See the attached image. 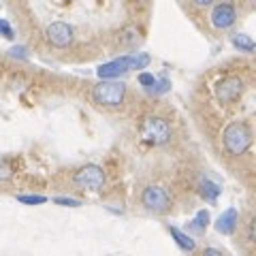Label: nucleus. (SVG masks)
Returning <instances> with one entry per match:
<instances>
[{"mask_svg":"<svg viewBox=\"0 0 256 256\" xmlns=\"http://www.w3.org/2000/svg\"><path fill=\"white\" fill-rule=\"evenodd\" d=\"M13 28H11V24L9 22H4V20H0V36H4V38H13Z\"/></svg>","mask_w":256,"mask_h":256,"instance_id":"a211bd4d","label":"nucleus"},{"mask_svg":"<svg viewBox=\"0 0 256 256\" xmlns=\"http://www.w3.org/2000/svg\"><path fill=\"white\" fill-rule=\"evenodd\" d=\"M207 224H210V212L207 210H201L196 214V218L190 222V228L196 230V233H203V230L207 228Z\"/></svg>","mask_w":256,"mask_h":256,"instance_id":"4468645a","label":"nucleus"},{"mask_svg":"<svg viewBox=\"0 0 256 256\" xmlns=\"http://www.w3.org/2000/svg\"><path fill=\"white\" fill-rule=\"evenodd\" d=\"M18 201L24 203V205H43L47 198L41 196V194H20V196H18Z\"/></svg>","mask_w":256,"mask_h":256,"instance_id":"2eb2a0df","label":"nucleus"},{"mask_svg":"<svg viewBox=\"0 0 256 256\" xmlns=\"http://www.w3.org/2000/svg\"><path fill=\"white\" fill-rule=\"evenodd\" d=\"M141 203L146 210L154 212V214H166L171 207V196L166 194L164 188L160 186H148L146 190H143L141 194Z\"/></svg>","mask_w":256,"mask_h":256,"instance_id":"39448f33","label":"nucleus"},{"mask_svg":"<svg viewBox=\"0 0 256 256\" xmlns=\"http://www.w3.org/2000/svg\"><path fill=\"white\" fill-rule=\"evenodd\" d=\"M130 68H134V56H122V58H116V60L98 66L96 75L100 79H118L124 73H128Z\"/></svg>","mask_w":256,"mask_h":256,"instance_id":"0eeeda50","label":"nucleus"},{"mask_svg":"<svg viewBox=\"0 0 256 256\" xmlns=\"http://www.w3.org/2000/svg\"><path fill=\"white\" fill-rule=\"evenodd\" d=\"M73 36H75L73 28L64 22H54L47 26V41L54 47H68L73 43Z\"/></svg>","mask_w":256,"mask_h":256,"instance_id":"6e6552de","label":"nucleus"},{"mask_svg":"<svg viewBox=\"0 0 256 256\" xmlns=\"http://www.w3.org/2000/svg\"><path fill=\"white\" fill-rule=\"evenodd\" d=\"M11 54H13V56H22V58H26V50H13Z\"/></svg>","mask_w":256,"mask_h":256,"instance_id":"393cba45","label":"nucleus"},{"mask_svg":"<svg viewBox=\"0 0 256 256\" xmlns=\"http://www.w3.org/2000/svg\"><path fill=\"white\" fill-rule=\"evenodd\" d=\"M230 43L235 45V50L246 52V54H254L256 52V41H252L248 34H233Z\"/></svg>","mask_w":256,"mask_h":256,"instance_id":"ddd939ff","label":"nucleus"},{"mask_svg":"<svg viewBox=\"0 0 256 256\" xmlns=\"http://www.w3.org/2000/svg\"><path fill=\"white\" fill-rule=\"evenodd\" d=\"M222 146L230 156H242L252 146V132L244 122H233L224 128Z\"/></svg>","mask_w":256,"mask_h":256,"instance_id":"f257e3e1","label":"nucleus"},{"mask_svg":"<svg viewBox=\"0 0 256 256\" xmlns=\"http://www.w3.org/2000/svg\"><path fill=\"white\" fill-rule=\"evenodd\" d=\"M171 88V84H169V79H160V82H156V86L152 88V94H164L166 90H169Z\"/></svg>","mask_w":256,"mask_h":256,"instance_id":"f3484780","label":"nucleus"},{"mask_svg":"<svg viewBox=\"0 0 256 256\" xmlns=\"http://www.w3.org/2000/svg\"><path fill=\"white\" fill-rule=\"evenodd\" d=\"M246 90V86L242 82V77L237 75H228V77H222L218 84H216V98L220 102H235L242 98V94Z\"/></svg>","mask_w":256,"mask_h":256,"instance_id":"20e7f679","label":"nucleus"},{"mask_svg":"<svg viewBox=\"0 0 256 256\" xmlns=\"http://www.w3.org/2000/svg\"><path fill=\"white\" fill-rule=\"evenodd\" d=\"M237 220H239V214L235 207H228L226 212L220 214V218L216 220V230L220 235H233L235 228H237Z\"/></svg>","mask_w":256,"mask_h":256,"instance_id":"9d476101","label":"nucleus"},{"mask_svg":"<svg viewBox=\"0 0 256 256\" xmlns=\"http://www.w3.org/2000/svg\"><path fill=\"white\" fill-rule=\"evenodd\" d=\"M54 203H58V205H66V207H79V205H82V201H77V198H66V196H58V198H54Z\"/></svg>","mask_w":256,"mask_h":256,"instance_id":"6ab92c4d","label":"nucleus"},{"mask_svg":"<svg viewBox=\"0 0 256 256\" xmlns=\"http://www.w3.org/2000/svg\"><path fill=\"white\" fill-rule=\"evenodd\" d=\"M198 192H201L203 198H207L210 203H214L216 198L220 196V186L218 184H214L212 180H201V184H198Z\"/></svg>","mask_w":256,"mask_h":256,"instance_id":"f8f14e48","label":"nucleus"},{"mask_svg":"<svg viewBox=\"0 0 256 256\" xmlns=\"http://www.w3.org/2000/svg\"><path fill=\"white\" fill-rule=\"evenodd\" d=\"M11 166H6V164H0V180H9L11 178Z\"/></svg>","mask_w":256,"mask_h":256,"instance_id":"4be33fe9","label":"nucleus"},{"mask_svg":"<svg viewBox=\"0 0 256 256\" xmlns=\"http://www.w3.org/2000/svg\"><path fill=\"white\" fill-rule=\"evenodd\" d=\"M148 64H150V56L148 54L134 56V68H143V66H148Z\"/></svg>","mask_w":256,"mask_h":256,"instance_id":"aec40b11","label":"nucleus"},{"mask_svg":"<svg viewBox=\"0 0 256 256\" xmlns=\"http://www.w3.org/2000/svg\"><path fill=\"white\" fill-rule=\"evenodd\" d=\"M203 256H222L220 250H216V248H205L203 250Z\"/></svg>","mask_w":256,"mask_h":256,"instance_id":"5701e85b","label":"nucleus"},{"mask_svg":"<svg viewBox=\"0 0 256 256\" xmlns=\"http://www.w3.org/2000/svg\"><path fill=\"white\" fill-rule=\"evenodd\" d=\"M141 137L146 139L150 146H164L171 139V126L166 120L158 118V116H146L141 120Z\"/></svg>","mask_w":256,"mask_h":256,"instance_id":"f03ea898","label":"nucleus"},{"mask_svg":"<svg viewBox=\"0 0 256 256\" xmlns=\"http://www.w3.org/2000/svg\"><path fill=\"white\" fill-rule=\"evenodd\" d=\"M169 233H171V237L175 239V244H178L184 252H192L196 248V244H194V239H192L190 235H186V233H182L180 228H175V226H169Z\"/></svg>","mask_w":256,"mask_h":256,"instance_id":"9b49d317","label":"nucleus"},{"mask_svg":"<svg viewBox=\"0 0 256 256\" xmlns=\"http://www.w3.org/2000/svg\"><path fill=\"white\" fill-rule=\"evenodd\" d=\"M75 184L88 190H100L105 186V171L98 164H86L75 173Z\"/></svg>","mask_w":256,"mask_h":256,"instance_id":"423d86ee","label":"nucleus"},{"mask_svg":"<svg viewBox=\"0 0 256 256\" xmlns=\"http://www.w3.org/2000/svg\"><path fill=\"white\" fill-rule=\"evenodd\" d=\"M139 84L146 88V90H152V88L156 86V77L150 75V73H143V75H139Z\"/></svg>","mask_w":256,"mask_h":256,"instance_id":"dca6fc26","label":"nucleus"},{"mask_svg":"<svg viewBox=\"0 0 256 256\" xmlns=\"http://www.w3.org/2000/svg\"><path fill=\"white\" fill-rule=\"evenodd\" d=\"M235 20H237V11H235V6L230 4V2H220V4L214 6V11H212V24H214V28L226 30V28L233 26Z\"/></svg>","mask_w":256,"mask_h":256,"instance_id":"1a4fd4ad","label":"nucleus"},{"mask_svg":"<svg viewBox=\"0 0 256 256\" xmlns=\"http://www.w3.org/2000/svg\"><path fill=\"white\" fill-rule=\"evenodd\" d=\"M196 6H210V4H214V0H192Z\"/></svg>","mask_w":256,"mask_h":256,"instance_id":"b1692460","label":"nucleus"},{"mask_svg":"<svg viewBox=\"0 0 256 256\" xmlns=\"http://www.w3.org/2000/svg\"><path fill=\"white\" fill-rule=\"evenodd\" d=\"M248 235H250V239L256 244V218H252L250 224H248Z\"/></svg>","mask_w":256,"mask_h":256,"instance_id":"412c9836","label":"nucleus"},{"mask_svg":"<svg viewBox=\"0 0 256 256\" xmlns=\"http://www.w3.org/2000/svg\"><path fill=\"white\" fill-rule=\"evenodd\" d=\"M92 96L100 105H120L126 96L124 82H100L94 86Z\"/></svg>","mask_w":256,"mask_h":256,"instance_id":"7ed1b4c3","label":"nucleus"}]
</instances>
